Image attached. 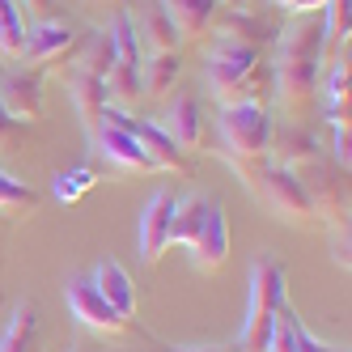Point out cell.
Instances as JSON below:
<instances>
[{
  "label": "cell",
  "mask_w": 352,
  "mask_h": 352,
  "mask_svg": "<svg viewBox=\"0 0 352 352\" xmlns=\"http://www.w3.org/2000/svg\"><path fill=\"white\" fill-rule=\"evenodd\" d=\"M26 5L38 13V21H56V13H60V5H56V0H26Z\"/></svg>",
  "instance_id": "32"
},
{
  "label": "cell",
  "mask_w": 352,
  "mask_h": 352,
  "mask_svg": "<svg viewBox=\"0 0 352 352\" xmlns=\"http://www.w3.org/2000/svg\"><path fill=\"white\" fill-rule=\"evenodd\" d=\"M64 301H68L72 322L89 327V331H102V336H123V331L132 327L123 314H115V310L107 306V297L89 285V276H72V280L64 285Z\"/></svg>",
  "instance_id": "7"
},
{
  "label": "cell",
  "mask_w": 352,
  "mask_h": 352,
  "mask_svg": "<svg viewBox=\"0 0 352 352\" xmlns=\"http://www.w3.org/2000/svg\"><path fill=\"white\" fill-rule=\"evenodd\" d=\"M21 136H26V123L9 119V115H5V107H0V153H5V148H17V144H21Z\"/></svg>",
  "instance_id": "29"
},
{
  "label": "cell",
  "mask_w": 352,
  "mask_h": 352,
  "mask_svg": "<svg viewBox=\"0 0 352 352\" xmlns=\"http://www.w3.org/2000/svg\"><path fill=\"white\" fill-rule=\"evenodd\" d=\"M107 34H111V47H115V64H140V43H136L132 13H115Z\"/></svg>",
  "instance_id": "25"
},
{
  "label": "cell",
  "mask_w": 352,
  "mask_h": 352,
  "mask_svg": "<svg viewBox=\"0 0 352 352\" xmlns=\"http://www.w3.org/2000/svg\"><path fill=\"white\" fill-rule=\"evenodd\" d=\"M174 208H179V195L174 191H153L148 204L140 212V255L144 263H157L170 250V225H174Z\"/></svg>",
  "instance_id": "9"
},
{
  "label": "cell",
  "mask_w": 352,
  "mask_h": 352,
  "mask_svg": "<svg viewBox=\"0 0 352 352\" xmlns=\"http://www.w3.org/2000/svg\"><path fill=\"white\" fill-rule=\"evenodd\" d=\"M170 246H187L191 263L199 272H217L230 259V225H225V208L208 195H183L174 208L170 225Z\"/></svg>",
  "instance_id": "3"
},
{
  "label": "cell",
  "mask_w": 352,
  "mask_h": 352,
  "mask_svg": "<svg viewBox=\"0 0 352 352\" xmlns=\"http://www.w3.org/2000/svg\"><path fill=\"white\" fill-rule=\"evenodd\" d=\"M43 68H13V72H0V107H5L9 119L17 123H30L43 115Z\"/></svg>",
  "instance_id": "8"
},
{
  "label": "cell",
  "mask_w": 352,
  "mask_h": 352,
  "mask_svg": "<svg viewBox=\"0 0 352 352\" xmlns=\"http://www.w3.org/2000/svg\"><path fill=\"white\" fill-rule=\"evenodd\" d=\"M318 89H322L327 123H331V128H348V115H352V68H348V56L327 68V81H318Z\"/></svg>",
  "instance_id": "17"
},
{
  "label": "cell",
  "mask_w": 352,
  "mask_h": 352,
  "mask_svg": "<svg viewBox=\"0 0 352 352\" xmlns=\"http://www.w3.org/2000/svg\"><path fill=\"white\" fill-rule=\"evenodd\" d=\"M30 208H34V191L21 179H13V174L0 170V212H5V217H21Z\"/></svg>",
  "instance_id": "27"
},
{
  "label": "cell",
  "mask_w": 352,
  "mask_h": 352,
  "mask_svg": "<svg viewBox=\"0 0 352 352\" xmlns=\"http://www.w3.org/2000/svg\"><path fill=\"white\" fill-rule=\"evenodd\" d=\"M280 9H289V13H318L327 0H276Z\"/></svg>",
  "instance_id": "31"
},
{
  "label": "cell",
  "mask_w": 352,
  "mask_h": 352,
  "mask_svg": "<svg viewBox=\"0 0 352 352\" xmlns=\"http://www.w3.org/2000/svg\"><path fill=\"white\" fill-rule=\"evenodd\" d=\"M89 285L107 297V306L123 318H136V285H132V276L128 267H123L119 259H98L94 263V276H89Z\"/></svg>",
  "instance_id": "12"
},
{
  "label": "cell",
  "mask_w": 352,
  "mask_h": 352,
  "mask_svg": "<svg viewBox=\"0 0 352 352\" xmlns=\"http://www.w3.org/2000/svg\"><path fill=\"white\" fill-rule=\"evenodd\" d=\"M34 340H38V306L21 297L17 306H13V314H9V322H5V336H0V352H30V348H34Z\"/></svg>",
  "instance_id": "20"
},
{
  "label": "cell",
  "mask_w": 352,
  "mask_h": 352,
  "mask_svg": "<svg viewBox=\"0 0 352 352\" xmlns=\"http://www.w3.org/2000/svg\"><path fill=\"white\" fill-rule=\"evenodd\" d=\"M297 352H348V348H331V344H322L318 336H310L306 327H301V318H297Z\"/></svg>",
  "instance_id": "30"
},
{
  "label": "cell",
  "mask_w": 352,
  "mask_h": 352,
  "mask_svg": "<svg viewBox=\"0 0 352 352\" xmlns=\"http://www.w3.org/2000/svg\"><path fill=\"white\" fill-rule=\"evenodd\" d=\"M267 77H272V68H263L259 47H250L242 38H230V34L212 38V52H208V64H204V81H208V94L221 107H230V102H263V98L272 94Z\"/></svg>",
  "instance_id": "2"
},
{
  "label": "cell",
  "mask_w": 352,
  "mask_h": 352,
  "mask_svg": "<svg viewBox=\"0 0 352 352\" xmlns=\"http://www.w3.org/2000/svg\"><path fill=\"white\" fill-rule=\"evenodd\" d=\"M322 21L314 13H293V21L276 34V64H272V94L289 119H301L318 98L322 81Z\"/></svg>",
  "instance_id": "1"
},
{
  "label": "cell",
  "mask_w": 352,
  "mask_h": 352,
  "mask_svg": "<svg viewBox=\"0 0 352 352\" xmlns=\"http://www.w3.org/2000/svg\"><path fill=\"white\" fill-rule=\"evenodd\" d=\"M157 5H162L166 17L174 21V34H179V43H199V38L217 26V17L225 13L221 0H157Z\"/></svg>",
  "instance_id": "11"
},
{
  "label": "cell",
  "mask_w": 352,
  "mask_h": 352,
  "mask_svg": "<svg viewBox=\"0 0 352 352\" xmlns=\"http://www.w3.org/2000/svg\"><path fill=\"white\" fill-rule=\"evenodd\" d=\"M98 5H119V0H98Z\"/></svg>",
  "instance_id": "35"
},
{
  "label": "cell",
  "mask_w": 352,
  "mask_h": 352,
  "mask_svg": "<svg viewBox=\"0 0 352 352\" xmlns=\"http://www.w3.org/2000/svg\"><path fill=\"white\" fill-rule=\"evenodd\" d=\"M170 352H225V348H170Z\"/></svg>",
  "instance_id": "33"
},
{
  "label": "cell",
  "mask_w": 352,
  "mask_h": 352,
  "mask_svg": "<svg viewBox=\"0 0 352 352\" xmlns=\"http://www.w3.org/2000/svg\"><path fill=\"white\" fill-rule=\"evenodd\" d=\"M140 94H144V85H140V64H115L107 72V102L111 107L128 111L132 102H140Z\"/></svg>",
  "instance_id": "22"
},
{
  "label": "cell",
  "mask_w": 352,
  "mask_h": 352,
  "mask_svg": "<svg viewBox=\"0 0 352 352\" xmlns=\"http://www.w3.org/2000/svg\"><path fill=\"white\" fill-rule=\"evenodd\" d=\"M72 352H89V348H85V344H72Z\"/></svg>",
  "instance_id": "34"
},
{
  "label": "cell",
  "mask_w": 352,
  "mask_h": 352,
  "mask_svg": "<svg viewBox=\"0 0 352 352\" xmlns=\"http://www.w3.org/2000/svg\"><path fill=\"white\" fill-rule=\"evenodd\" d=\"M68 98H72V107H77V115L85 119V128L94 132L98 128V111L107 107V81L102 77H89V72H77V68H68Z\"/></svg>",
  "instance_id": "18"
},
{
  "label": "cell",
  "mask_w": 352,
  "mask_h": 352,
  "mask_svg": "<svg viewBox=\"0 0 352 352\" xmlns=\"http://www.w3.org/2000/svg\"><path fill=\"white\" fill-rule=\"evenodd\" d=\"M322 17V43H327V52L331 47H340V43H348V34H352V0H327V5L318 9Z\"/></svg>",
  "instance_id": "24"
},
{
  "label": "cell",
  "mask_w": 352,
  "mask_h": 352,
  "mask_svg": "<svg viewBox=\"0 0 352 352\" xmlns=\"http://www.w3.org/2000/svg\"><path fill=\"white\" fill-rule=\"evenodd\" d=\"M162 132L183 148V153H195L204 144V111H199V94L195 89H179L174 102L162 119Z\"/></svg>",
  "instance_id": "10"
},
{
  "label": "cell",
  "mask_w": 352,
  "mask_h": 352,
  "mask_svg": "<svg viewBox=\"0 0 352 352\" xmlns=\"http://www.w3.org/2000/svg\"><path fill=\"white\" fill-rule=\"evenodd\" d=\"M136 26V43H140V56H157V52H179V34H174V21L166 17V9L157 0H148V5L132 17Z\"/></svg>",
  "instance_id": "15"
},
{
  "label": "cell",
  "mask_w": 352,
  "mask_h": 352,
  "mask_svg": "<svg viewBox=\"0 0 352 352\" xmlns=\"http://www.w3.org/2000/svg\"><path fill=\"white\" fill-rule=\"evenodd\" d=\"M72 68L107 81V72L115 68V47H111V34H107V30H94V34H85V43L77 47V60H72Z\"/></svg>",
  "instance_id": "21"
},
{
  "label": "cell",
  "mask_w": 352,
  "mask_h": 352,
  "mask_svg": "<svg viewBox=\"0 0 352 352\" xmlns=\"http://www.w3.org/2000/svg\"><path fill=\"white\" fill-rule=\"evenodd\" d=\"M217 128H221V140H225V157H230V166L246 183V174L259 170L267 162V148H272L267 107L263 102H230V107H221Z\"/></svg>",
  "instance_id": "4"
},
{
  "label": "cell",
  "mask_w": 352,
  "mask_h": 352,
  "mask_svg": "<svg viewBox=\"0 0 352 352\" xmlns=\"http://www.w3.org/2000/svg\"><path fill=\"white\" fill-rule=\"evenodd\" d=\"M246 187L263 199L267 212H276V217L289 221V225H306V221L314 217L310 191L301 187V179H297L293 170L276 166V162H263L259 170H250V174H246Z\"/></svg>",
  "instance_id": "6"
},
{
  "label": "cell",
  "mask_w": 352,
  "mask_h": 352,
  "mask_svg": "<svg viewBox=\"0 0 352 352\" xmlns=\"http://www.w3.org/2000/svg\"><path fill=\"white\" fill-rule=\"evenodd\" d=\"M263 352H297V314H293V306H285L280 314H276Z\"/></svg>",
  "instance_id": "28"
},
{
  "label": "cell",
  "mask_w": 352,
  "mask_h": 352,
  "mask_svg": "<svg viewBox=\"0 0 352 352\" xmlns=\"http://www.w3.org/2000/svg\"><path fill=\"white\" fill-rule=\"evenodd\" d=\"M128 132L140 140V148L148 153V162H153L157 170H174V174H183V179H191V157L162 132V123H153V119H132Z\"/></svg>",
  "instance_id": "13"
},
{
  "label": "cell",
  "mask_w": 352,
  "mask_h": 352,
  "mask_svg": "<svg viewBox=\"0 0 352 352\" xmlns=\"http://www.w3.org/2000/svg\"><path fill=\"white\" fill-rule=\"evenodd\" d=\"M289 306L285 293V267L276 259H255L250 267V285H246V314H242V331H238V348L242 352H263L267 348V331L276 314Z\"/></svg>",
  "instance_id": "5"
},
{
  "label": "cell",
  "mask_w": 352,
  "mask_h": 352,
  "mask_svg": "<svg viewBox=\"0 0 352 352\" xmlns=\"http://www.w3.org/2000/svg\"><path fill=\"white\" fill-rule=\"evenodd\" d=\"M183 72V56L179 52H157V56H140V85L148 98H166L174 89Z\"/></svg>",
  "instance_id": "19"
},
{
  "label": "cell",
  "mask_w": 352,
  "mask_h": 352,
  "mask_svg": "<svg viewBox=\"0 0 352 352\" xmlns=\"http://www.w3.org/2000/svg\"><path fill=\"white\" fill-rule=\"evenodd\" d=\"M94 183H98V170H94V166H72V170H60V174H56L52 191H56L60 204H77V199H81Z\"/></svg>",
  "instance_id": "26"
},
{
  "label": "cell",
  "mask_w": 352,
  "mask_h": 352,
  "mask_svg": "<svg viewBox=\"0 0 352 352\" xmlns=\"http://www.w3.org/2000/svg\"><path fill=\"white\" fill-rule=\"evenodd\" d=\"M94 144H98V153H102L107 162H115L123 170H157L153 162H148V153L140 148V140L132 132H123V128L98 123V128H94Z\"/></svg>",
  "instance_id": "16"
},
{
  "label": "cell",
  "mask_w": 352,
  "mask_h": 352,
  "mask_svg": "<svg viewBox=\"0 0 352 352\" xmlns=\"http://www.w3.org/2000/svg\"><path fill=\"white\" fill-rule=\"evenodd\" d=\"M64 52H72V30L64 21H38V26H26V47H21V60H30L34 68L56 64Z\"/></svg>",
  "instance_id": "14"
},
{
  "label": "cell",
  "mask_w": 352,
  "mask_h": 352,
  "mask_svg": "<svg viewBox=\"0 0 352 352\" xmlns=\"http://www.w3.org/2000/svg\"><path fill=\"white\" fill-rule=\"evenodd\" d=\"M21 47H26V17H21L17 0H0V56L21 60Z\"/></svg>",
  "instance_id": "23"
}]
</instances>
